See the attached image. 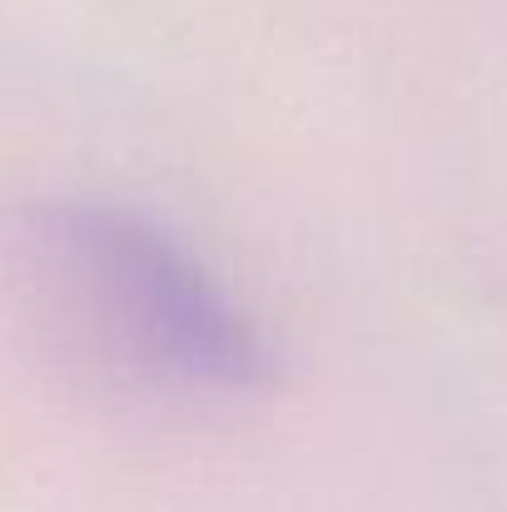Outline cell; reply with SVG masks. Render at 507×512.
<instances>
[{"label":"cell","instance_id":"1","mask_svg":"<svg viewBox=\"0 0 507 512\" xmlns=\"http://www.w3.org/2000/svg\"><path fill=\"white\" fill-rule=\"evenodd\" d=\"M35 229L90 279L115 329L169 378L214 393H249L274 378L259 324L150 214L110 199H60L35 214Z\"/></svg>","mask_w":507,"mask_h":512}]
</instances>
